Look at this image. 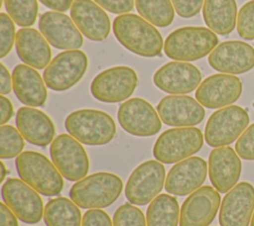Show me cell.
<instances>
[{
	"mask_svg": "<svg viewBox=\"0 0 254 226\" xmlns=\"http://www.w3.org/2000/svg\"><path fill=\"white\" fill-rule=\"evenodd\" d=\"M161 120L169 126L190 127L199 124L205 115L201 104L190 96L169 95L157 105Z\"/></svg>",
	"mask_w": 254,
	"mask_h": 226,
	"instance_id": "cell-21",
	"label": "cell"
},
{
	"mask_svg": "<svg viewBox=\"0 0 254 226\" xmlns=\"http://www.w3.org/2000/svg\"><path fill=\"white\" fill-rule=\"evenodd\" d=\"M0 168H1V175H0V181L2 182L3 180H4V178H5V176H6V174L7 173H9V170H6V168H5V166H4V163L3 162H0Z\"/></svg>",
	"mask_w": 254,
	"mask_h": 226,
	"instance_id": "cell-44",
	"label": "cell"
},
{
	"mask_svg": "<svg viewBox=\"0 0 254 226\" xmlns=\"http://www.w3.org/2000/svg\"><path fill=\"white\" fill-rule=\"evenodd\" d=\"M138 77L129 66H114L97 74L91 82L92 96L105 103H117L129 98L135 91Z\"/></svg>",
	"mask_w": 254,
	"mask_h": 226,
	"instance_id": "cell-9",
	"label": "cell"
},
{
	"mask_svg": "<svg viewBox=\"0 0 254 226\" xmlns=\"http://www.w3.org/2000/svg\"><path fill=\"white\" fill-rule=\"evenodd\" d=\"M122 188L123 183L118 175L96 172L75 182L69 190V196L81 208H103L119 197Z\"/></svg>",
	"mask_w": 254,
	"mask_h": 226,
	"instance_id": "cell-4",
	"label": "cell"
},
{
	"mask_svg": "<svg viewBox=\"0 0 254 226\" xmlns=\"http://www.w3.org/2000/svg\"><path fill=\"white\" fill-rule=\"evenodd\" d=\"M2 199L14 214L28 224L38 223L44 216L42 198L25 181L10 177L2 185Z\"/></svg>",
	"mask_w": 254,
	"mask_h": 226,
	"instance_id": "cell-12",
	"label": "cell"
},
{
	"mask_svg": "<svg viewBox=\"0 0 254 226\" xmlns=\"http://www.w3.org/2000/svg\"><path fill=\"white\" fill-rule=\"evenodd\" d=\"M208 63L217 71L241 74L254 67V49L242 41H226L210 53Z\"/></svg>",
	"mask_w": 254,
	"mask_h": 226,
	"instance_id": "cell-17",
	"label": "cell"
},
{
	"mask_svg": "<svg viewBox=\"0 0 254 226\" xmlns=\"http://www.w3.org/2000/svg\"><path fill=\"white\" fill-rule=\"evenodd\" d=\"M0 226H18L14 212L4 203H0Z\"/></svg>",
	"mask_w": 254,
	"mask_h": 226,
	"instance_id": "cell-40",
	"label": "cell"
},
{
	"mask_svg": "<svg viewBox=\"0 0 254 226\" xmlns=\"http://www.w3.org/2000/svg\"><path fill=\"white\" fill-rule=\"evenodd\" d=\"M0 110H1L0 124L4 125L6 122H8L11 119L13 115V106L11 101L3 95L0 96Z\"/></svg>",
	"mask_w": 254,
	"mask_h": 226,
	"instance_id": "cell-42",
	"label": "cell"
},
{
	"mask_svg": "<svg viewBox=\"0 0 254 226\" xmlns=\"http://www.w3.org/2000/svg\"><path fill=\"white\" fill-rule=\"evenodd\" d=\"M13 86V81L9 71L3 63L0 64V91L1 94H8Z\"/></svg>",
	"mask_w": 254,
	"mask_h": 226,
	"instance_id": "cell-41",
	"label": "cell"
},
{
	"mask_svg": "<svg viewBox=\"0 0 254 226\" xmlns=\"http://www.w3.org/2000/svg\"><path fill=\"white\" fill-rule=\"evenodd\" d=\"M19 176L36 191L46 196H55L61 193L64 180L61 172L50 160L34 151L21 153L15 161Z\"/></svg>",
	"mask_w": 254,
	"mask_h": 226,
	"instance_id": "cell-2",
	"label": "cell"
},
{
	"mask_svg": "<svg viewBox=\"0 0 254 226\" xmlns=\"http://www.w3.org/2000/svg\"><path fill=\"white\" fill-rule=\"evenodd\" d=\"M180 17L190 18L197 15L204 0H171Z\"/></svg>",
	"mask_w": 254,
	"mask_h": 226,
	"instance_id": "cell-37",
	"label": "cell"
},
{
	"mask_svg": "<svg viewBox=\"0 0 254 226\" xmlns=\"http://www.w3.org/2000/svg\"><path fill=\"white\" fill-rule=\"evenodd\" d=\"M220 205L218 191L208 185L193 191L183 203L180 226H208Z\"/></svg>",
	"mask_w": 254,
	"mask_h": 226,
	"instance_id": "cell-15",
	"label": "cell"
},
{
	"mask_svg": "<svg viewBox=\"0 0 254 226\" xmlns=\"http://www.w3.org/2000/svg\"><path fill=\"white\" fill-rule=\"evenodd\" d=\"M88 66L86 55L79 50H68L57 55L45 68L46 85L55 91H64L75 85Z\"/></svg>",
	"mask_w": 254,
	"mask_h": 226,
	"instance_id": "cell-8",
	"label": "cell"
},
{
	"mask_svg": "<svg viewBox=\"0 0 254 226\" xmlns=\"http://www.w3.org/2000/svg\"><path fill=\"white\" fill-rule=\"evenodd\" d=\"M237 32L245 40L254 39V0L245 3L237 15Z\"/></svg>",
	"mask_w": 254,
	"mask_h": 226,
	"instance_id": "cell-34",
	"label": "cell"
},
{
	"mask_svg": "<svg viewBox=\"0 0 254 226\" xmlns=\"http://www.w3.org/2000/svg\"><path fill=\"white\" fill-rule=\"evenodd\" d=\"M24 148L23 136L11 125L0 127V158L12 159L19 156Z\"/></svg>",
	"mask_w": 254,
	"mask_h": 226,
	"instance_id": "cell-32",
	"label": "cell"
},
{
	"mask_svg": "<svg viewBox=\"0 0 254 226\" xmlns=\"http://www.w3.org/2000/svg\"><path fill=\"white\" fill-rule=\"evenodd\" d=\"M218 43L217 36L204 27H184L166 39L164 52L175 60L192 61L210 54Z\"/></svg>",
	"mask_w": 254,
	"mask_h": 226,
	"instance_id": "cell-3",
	"label": "cell"
},
{
	"mask_svg": "<svg viewBox=\"0 0 254 226\" xmlns=\"http://www.w3.org/2000/svg\"><path fill=\"white\" fill-rule=\"evenodd\" d=\"M113 226H147L143 212L136 206L125 203L113 215Z\"/></svg>",
	"mask_w": 254,
	"mask_h": 226,
	"instance_id": "cell-33",
	"label": "cell"
},
{
	"mask_svg": "<svg viewBox=\"0 0 254 226\" xmlns=\"http://www.w3.org/2000/svg\"><path fill=\"white\" fill-rule=\"evenodd\" d=\"M15 25L10 16L5 13L0 15V57L7 56L14 44Z\"/></svg>",
	"mask_w": 254,
	"mask_h": 226,
	"instance_id": "cell-35",
	"label": "cell"
},
{
	"mask_svg": "<svg viewBox=\"0 0 254 226\" xmlns=\"http://www.w3.org/2000/svg\"><path fill=\"white\" fill-rule=\"evenodd\" d=\"M113 33L125 49L138 56L154 57L162 53L161 34L138 15L126 13L117 16L113 21Z\"/></svg>",
	"mask_w": 254,
	"mask_h": 226,
	"instance_id": "cell-1",
	"label": "cell"
},
{
	"mask_svg": "<svg viewBox=\"0 0 254 226\" xmlns=\"http://www.w3.org/2000/svg\"><path fill=\"white\" fill-rule=\"evenodd\" d=\"M16 52L23 62L38 69L51 62L52 51L48 41L36 29L23 28L17 32Z\"/></svg>",
	"mask_w": 254,
	"mask_h": 226,
	"instance_id": "cell-25",
	"label": "cell"
},
{
	"mask_svg": "<svg viewBox=\"0 0 254 226\" xmlns=\"http://www.w3.org/2000/svg\"><path fill=\"white\" fill-rule=\"evenodd\" d=\"M254 212V186L246 181L236 184L223 197L219 210L220 226H248Z\"/></svg>",
	"mask_w": 254,
	"mask_h": 226,
	"instance_id": "cell-16",
	"label": "cell"
},
{
	"mask_svg": "<svg viewBox=\"0 0 254 226\" xmlns=\"http://www.w3.org/2000/svg\"><path fill=\"white\" fill-rule=\"evenodd\" d=\"M241 93L242 82L237 76L217 73L206 77L199 84L195 98L202 106L216 109L234 103Z\"/></svg>",
	"mask_w": 254,
	"mask_h": 226,
	"instance_id": "cell-14",
	"label": "cell"
},
{
	"mask_svg": "<svg viewBox=\"0 0 254 226\" xmlns=\"http://www.w3.org/2000/svg\"><path fill=\"white\" fill-rule=\"evenodd\" d=\"M5 8L17 25L29 27L33 25L38 15L37 0H4Z\"/></svg>",
	"mask_w": 254,
	"mask_h": 226,
	"instance_id": "cell-31",
	"label": "cell"
},
{
	"mask_svg": "<svg viewBox=\"0 0 254 226\" xmlns=\"http://www.w3.org/2000/svg\"><path fill=\"white\" fill-rule=\"evenodd\" d=\"M13 89L17 98L25 105L38 107L45 104L48 96L40 73L32 66L18 64L12 72Z\"/></svg>",
	"mask_w": 254,
	"mask_h": 226,
	"instance_id": "cell-26",
	"label": "cell"
},
{
	"mask_svg": "<svg viewBox=\"0 0 254 226\" xmlns=\"http://www.w3.org/2000/svg\"><path fill=\"white\" fill-rule=\"evenodd\" d=\"M235 151L240 158L254 161V123L248 126L238 138Z\"/></svg>",
	"mask_w": 254,
	"mask_h": 226,
	"instance_id": "cell-36",
	"label": "cell"
},
{
	"mask_svg": "<svg viewBox=\"0 0 254 226\" xmlns=\"http://www.w3.org/2000/svg\"><path fill=\"white\" fill-rule=\"evenodd\" d=\"M166 170L159 161H147L139 165L130 174L125 196L135 205H146L154 200L162 190Z\"/></svg>",
	"mask_w": 254,
	"mask_h": 226,
	"instance_id": "cell-11",
	"label": "cell"
},
{
	"mask_svg": "<svg viewBox=\"0 0 254 226\" xmlns=\"http://www.w3.org/2000/svg\"><path fill=\"white\" fill-rule=\"evenodd\" d=\"M135 6L142 18L157 27L169 26L175 17L171 0H135Z\"/></svg>",
	"mask_w": 254,
	"mask_h": 226,
	"instance_id": "cell-30",
	"label": "cell"
},
{
	"mask_svg": "<svg viewBox=\"0 0 254 226\" xmlns=\"http://www.w3.org/2000/svg\"><path fill=\"white\" fill-rule=\"evenodd\" d=\"M249 124L247 111L237 105L223 107L208 118L204 138L210 147H224L233 143Z\"/></svg>",
	"mask_w": 254,
	"mask_h": 226,
	"instance_id": "cell-7",
	"label": "cell"
},
{
	"mask_svg": "<svg viewBox=\"0 0 254 226\" xmlns=\"http://www.w3.org/2000/svg\"><path fill=\"white\" fill-rule=\"evenodd\" d=\"M47 226H81V214L77 205L65 198L51 199L44 209Z\"/></svg>",
	"mask_w": 254,
	"mask_h": 226,
	"instance_id": "cell-28",
	"label": "cell"
},
{
	"mask_svg": "<svg viewBox=\"0 0 254 226\" xmlns=\"http://www.w3.org/2000/svg\"><path fill=\"white\" fill-rule=\"evenodd\" d=\"M16 126L29 143L45 147L54 140L56 129L51 118L43 111L21 107L16 114Z\"/></svg>",
	"mask_w": 254,
	"mask_h": 226,
	"instance_id": "cell-24",
	"label": "cell"
},
{
	"mask_svg": "<svg viewBox=\"0 0 254 226\" xmlns=\"http://www.w3.org/2000/svg\"><path fill=\"white\" fill-rule=\"evenodd\" d=\"M40 2L55 11L65 12L72 5L73 0H40Z\"/></svg>",
	"mask_w": 254,
	"mask_h": 226,
	"instance_id": "cell-43",
	"label": "cell"
},
{
	"mask_svg": "<svg viewBox=\"0 0 254 226\" xmlns=\"http://www.w3.org/2000/svg\"><path fill=\"white\" fill-rule=\"evenodd\" d=\"M179 203L169 194H160L151 201L147 209V226H178Z\"/></svg>",
	"mask_w": 254,
	"mask_h": 226,
	"instance_id": "cell-29",
	"label": "cell"
},
{
	"mask_svg": "<svg viewBox=\"0 0 254 226\" xmlns=\"http://www.w3.org/2000/svg\"><path fill=\"white\" fill-rule=\"evenodd\" d=\"M235 0H204L202 16L206 26L218 35L230 34L237 23Z\"/></svg>",
	"mask_w": 254,
	"mask_h": 226,
	"instance_id": "cell-27",
	"label": "cell"
},
{
	"mask_svg": "<svg viewBox=\"0 0 254 226\" xmlns=\"http://www.w3.org/2000/svg\"><path fill=\"white\" fill-rule=\"evenodd\" d=\"M242 165L237 155L230 147L213 149L208 158V174L214 188L220 193H226L233 188L241 174Z\"/></svg>",
	"mask_w": 254,
	"mask_h": 226,
	"instance_id": "cell-22",
	"label": "cell"
},
{
	"mask_svg": "<svg viewBox=\"0 0 254 226\" xmlns=\"http://www.w3.org/2000/svg\"><path fill=\"white\" fill-rule=\"evenodd\" d=\"M145 99L132 98L122 103L117 112L120 126L129 134L139 137L156 135L162 128L161 118Z\"/></svg>",
	"mask_w": 254,
	"mask_h": 226,
	"instance_id": "cell-13",
	"label": "cell"
},
{
	"mask_svg": "<svg viewBox=\"0 0 254 226\" xmlns=\"http://www.w3.org/2000/svg\"><path fill=\"white\" fill-rule=\"evenodd\" d=\"M100 7L114 14H126L134 7V0H94Z\"/></svg>",
	"mask_w": 254,
	"mask_h": 226,
	"instance_id": "cell-39",
	"label": "cell"
},
{
	"mask_svg": "<svg viewBox=\"0 0 254 226\" xmlns=\"http://www.w3.org/2000/svg\"><path fill=\"white\" fill-rule=\"evenodd\" d=\"M203 144L202 133L198 128L182 127L169 129L157 139L153 155L164 164L181 162L198 152Z\"/></svg>",
	"mask_w": 254,
	"mask_h": 226,
	"instance_id": "cell-6",
	"label": "cell"
},
{
	"mask_svg": "<svg viewBox=\"0 0 254 226\" xmlns=\"http://www.w3.org/2000/svg\"><path fill=\"white\" fill-rule=\"evenodd\" d=\"M206 174V162L199 157H190L171 168L167 174L165 188L171 194L187 195L204 182Z\"/></svg>",
	"mask_w": 254,
	"mask_h": 226,
	"instance_id": "cell-20",
	"label": "cell"
},
{
	"mask_svg": "<svg viewBox=\"0 0 254 226\" xmlns=\"http://www.w3.org/2000/svg\"><path fill=\"white\" fill-rule=\"evenodd\" d=\"M70 15L78 30L89 40H105L110 32V20L104 10L92 0H74Z\"/></svg>",
	"mask_w": 254,
	"mask_h": 226,
	"instance_id": "cell-23",
	"label": "cell"
},
{
	"mask_svg": "<svg viewBox=\"0 0 254 226\" xmlns=\"http://www.w3.org/2000/svg\"><path fill=\"white\" fill-rule=\"evenodd\" d=\"M39 29L46 40L60 50H76L83 44L82 36L71 19L61 12L48 11L41 15Z\"/></svg>",
	"mask_w": 254,
	"mask_h": 226,
	"instance_id": "cell-18",
	"label": "cell"
},
{
	"mask_svg": "<svg viewBox=\"0 0 254 226\" xmlns=\"http://www.w3.org/2000/svg\"><path fill=\"white\" fill-rule=\"evenodd\" d=\"M52 161L61 174L71 181L82 179L88 171L89 161L84 148L71 135L61 134L51 144Z\"/></svg>",
	"mask_w": 254,
	"mask_h": 226,
	"instance_id": "cell-10",
	"label": "cell"
},
{
	"mask_svg": "<svg viewBox=\"0 0 254 226\" xmlns=\"http://www.w3.org/2000/svg\"><path fill=\"white\" fill-rule=\"evenodd\" d=\"M81 226H113L108 214L100 209L87 210L83 217Z\"/></svg>",
	"mask_w": 254,
	"mask_h": 226,
	"instance_id": "cell-38",
	"label": "cell"
},
{
	"mask_svg": "<svg viewBox=\"0 0 254 226\" xmlns=\"http://www.w3.org/2000/svg\"><path fill=\"white\" fill-rule=\"evenodd\" d=\"M155 85L171 94H186L199 86L201 73L191 63L170 61L161 66L154 74Z\"/></svg>",
	"mask_w": 254,
	"mask_h": 226,
	"instance_id": "cell-19",
	"label": "cell"
},
{
	"mask_svg": "<svg viewBox=\"0 0 254 226\" xmlns=\"http://www.w3.org/2000/svg\"><path fill=\"white\" fill-rule=\"evenodd\" d=\"M250 226H254V212H253V215H252V218H251V224Z\"/></svg>",
	"mask_w": 254,
	"mask_h": 226,
	"instance_id": "cell-45",
	"label": "cell"
},
{
	"mask_svg": "<svg viewBox=\"0 0 254 226\" xmlns=\"http://www.w3.org/2000/svg\"><path fill=\"white\" fill-rule=\"evenodd\" d=\"M66 131L78 142L89 145H105L114 138L116 126L110 115L95 109L71 112L64 121Z\"/></svg>",
	"mask_w": 254,
	"mask_h": 226,
	"instance_id": "cell-5",
	"label": "cell"
}]
</instances>
